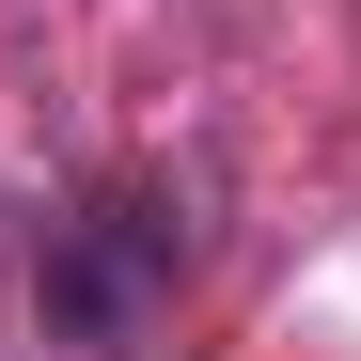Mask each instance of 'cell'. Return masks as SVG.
I'll list each match as a JSON object with an SVG mask.
<instances>
[{"instance_id":"1","label":"cell","mask_w":361,"mask_h":361,"mask_svg":"<svg viewBox=\"0 0 361 361\" xmlns=\"http://www.w3.org/2000/svg\"><path fill=\"white\" fill-rule=\"evenodd\" d=\"M157 298H173V220L157 204H79L63 235H47V330H63V345L126 361L157 330Z\"/></svg>"}]
</instances>
